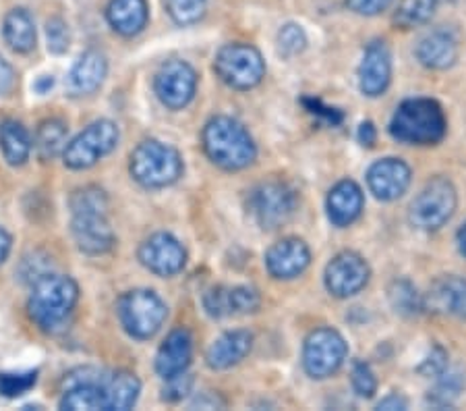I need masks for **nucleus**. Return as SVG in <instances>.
Masks as SVG:
<instances>
[{
	"label": "nucleus",
	"instance_id": "f704fd0d",
	"mask_svg": "<svg viewBox=\"0 0 466 411\" xmlns=\"http://www.w3.org/2000/svg\"><path fill=\"white\" fill-rule=\"evenodd\" d=\"M462 388H464V383H462L461 374L443 372L440 383L435 385L433 391H430V401L438 407H450L458 395H461Z\"/></svg>",
	"mask_w": 466,
	"mask_h": 411
},
{
	"label": "nucleus",
	"instance_id": "6e6552de",
	"mask_svg": "<svg viewBox=\"0 0 466 411\" xmlns=\"http://www.w3.org/2000/svg\"><path fill=\"white\" fill-rule=\"evenodd\" d=\"M214 69L224 84L235 89H251L266 75V63L249 44H228L218 52Z\"/></svg>",
	"mask_w": 466,
	"mask_h": 411
},
{
	"label": "nucleus",
	"instance_id": "79ce46f5",
	"mask_svg": "<svg viewBox=\"0 0 466 411\" xmlns=\"http://www.w3.org/2000/svg\"><path fill=\"white\" fill-rule=\"evenodd\" d=\"M392 0H347L349 9L359 15H367V17H373V15H380L386 11Z\"/></svg>",
	"mask_w": 466,
	"mask_h": 411
},
{
	"label": "nucleus",
	"instance_id": "a18cd8bd",
	"mask_svg": "<svg viewBox=\"0 0 466 411\" xmlns=\"http://www.w3.org/2000/svg\"><path fill=\"white\" fill-rule=\"evenodd\" d=\"M220 406H224V403L216 397V395H209V393H204V395H199L198 399L193 401V406L191 407H199V409H216V407H220Z\"/></svg>",
	"mask_w": 466,
	"mask_h": 411
},
{
	"label": "nucleus",
	"instance_id": "423d86ee",
	"mask_svg": "<svg viewBox=\"0 0 466 411\" xmlns=\"http://www.w3.org/2000/svg\"><path fill=\"white\" fill-rule=\"evenodd\" d=\"M456 187L446 177H435L412 200L409 219L420 231H435L446 224L456 212Z\"/></svg>",
	"mask_w": 466,
	"mask_h": 411
},
{
	"label": "nucleus",
	"instance_id": "6ab92c4d",
	"mask_svg": "<svg viewBox=\"0 0 466 411\" xmlns=\"http://www.w3.org/2000/svg\"><path fill=\"white\" fill-rule=\"evenodd\" d=\"M423 308L441 316L466 318V279L441 276L423 297Z\"/></svg>",
	"mask_w": 466,
	"mask_h": 411
},
{
	"label": "nucleus",
	"instance_id": "412c9836",
	"mask_svg": "<svg viewBox=\"0 0 466 411\" xmlns=\"http://www.w3.org/2000/svg\"><path fill=\"white\" fill-rule=\"evenodd\" d=\"M193 357V339L187 328L172 331L156 355V372L162 378H172L187 372Z\"/></svg>",
	"mask_w": 466,
	"mask_h": 411
},
{
	"label": "nucleus",
	"instance_id": "ddd939ff",
	"mask_svg": "<svg viewBox=\"0 0 466 411\" xmlns=\"http://www.w3.org/2000/svg\"><path fill=\"white\" fill-rule=\"evenodd\" d=\"M370 266L355 252H342L326 268V287L336 297H352L370 283Z\"/></svg>",
	"mask_w": 466,
	"mask_h": 411
},
{
	"label": "nucleus",
	"instance_id": "f03ea898",
	"mask_svg": "<svg viewBox=\"0 0 466 411\" xmlns=\"http://www.w3.org/2000/svg\"><path fill=\"white\" fill-rule=\"evenodd\" d=\"M204 149L209 160L227 170L249 167L258 156V148L249 131L228 117H216L206 125Z\"/></svg>",
	"mask_w": 466,
	"mask_h": 411
},
{
	"label": "nucleus",
	"instance_id": "c85d7f7f",
	"mask_svg": "<svg viewBox=\"0 0 466 411\" xmlns=\"http://www.w3.org/2000/svg\"><path fill=\"white\" fill-rule=\"evenodd\" d=\"M108 383V380H106ZM104 385L84 383L65 388L63 399H60V409L71 411H106V393H104Z\"/></svg>",
	"mask_w": 466,
	"mask_h": 411
},
{
	"label": "nucleus",
	"instance_id": "c03bdc74",
	"mask_svg": "<svg viewBox=\"0 0 466 411\" xmlns=\"http://www.w3.org/2000/svg\"><path fill=\"white\" fill-rule=\"evenodd\" d=\"M13 84H15L13 67L5 61L3 57H0V96L9 94Z\"/></svg>",
	"mask_w": 466,
	"mask_h": 411
},
{
	"label": "nucleus",
	"instance_id": "9b49d317",
	"mask_svg": "<svg viewBox=\"0 0 466 411\" xmlns=\"http://www.w3.org/2000/svg\"><path fill=\"white\" fill-rule=\"evenodd\" d=\"M198 87V73L185 61H168L156 73L154 89L164 107L172 110L185 108L193 100Z\"/></svg>",
	"mask_w": 466,
	"mask_h": 411
},
{
	"label": "nucleus",
	"instance_id": "4c0bfd02",
	"mask_svg": "<svg viewBox=\"0 0 466 411\" xmlns=\"http://www.w3.org/2000/svg\"><path fill=\"white\" fill-rule=\"evenodd\" d=\"M352 388L363 399L373 397V393L378 391V380H375V374L370 368V364L357 362L352 365Z\"/></svg>",
	"mask_w": 466,
	"mask_h": 411
},
{
	"label": "nucleus",
	"instance_id": "7c9ffc66",
	"mask_svg": "<svg viewBox=\"0 0 466 411\" xmlns=\"http://www.w3.org/2000/svg\"><path fill=\"white\" fill-rule=\"evenodd\" d=\"M438 9V0H402L394 15L396 26L404 29L427 24Z\"/></svg>",
	"mask_w": 466,
	"mask_h": 411
},
{
	"label": "nucleus",
	"instance_id": "a878e982",
	"mask_svg": "<svg viewBox=\"0 0 466 411\" xmlns=\"http://www.w3.org/2000/svg\"><path fill=\"white\" fill-rule=\"evenodd\" d=\"M32 136L19 121H5L0 125V149H3L5 160L11 167H21L32 154Z\"/></svg>",
	"mask_w": 466,
	"mask_h": 411
},
{
	"label": "nucleus",
	"instance_id": "a211bd4d",
	"mask_svg": "<svg viewBox=\"0 0 466 411\" xmlns=\"http://www.w3.org/2000/svg\"><path fill=\"white\" fill-rule=\"evenodd\" d=\"M311 262V252L305 241L289 237L272 245L266 256L268 271L276 279H295L303 274Z\"/></svg>",
	"mask_w": 466,
	"mask_h": 411
},
{
	"label": "nucleus",
	"instance_id": "2eb2a0df",
	"mask_svg": "<svg viewBox=\"0 0 466 411\" xmlns=\"http://www.w3.org/2000/svg\"><path fill=\"white\" fill-rule=\"evenodd\" d=\"M261 297L258 291L247 285L212 287L204 295V308L212 318L243 316L259 308Z\"/></svg>",
	"mask_w": 466,
	"mask_h": 411
},
{
	"label": "nucleus",
	"instance_id": "f3484780",
	"mask_svg": "<svg viewBox=\"0 0 466 411\" xmlns=\"http://www.w3.org/2000/svg\"><path fill=\"white\" fill-rule=\"evenodd\" d=\"M367 185L381 201H392L402 196L410 185V169L400 159H383L367 170Z\"/></svg>",
	"mask_w": 466,
	"mask_h": 411
},
{
	"label": "nucleus",
	"instance_id": "aec40b11",
	"mask_svg": "<svg viewBox=\"0 0 466 411\" xmlns=\"http://www.w3.org/2000/svg\"><path fill=\"white\" fill-rule=\"evenodd\" d=\"M108 73V63L106 57L97 50H87L81 55L77 63L73 65L65 79V87L69 96H89L94 94L97 87L104 84Z\"/></svg>",
	"mask_w": 466,
	"mask_h": 411
},
{
	"label": "nucleus",
	"instance_id": "49530a36",
	"mask_svg": "<svg viewBox=\"0 0 466 411\" xmlns=\"http://www.w3.org/2000/svg\"><path fill=\"white\" fill-rule=\"evenodd\" d=\"M375 136H378V133H375V127H373V123H363L359 127V141L363 146H373L375 144Z\"/></svg>",
	"mask_w": 466,
	"mask_h": 411
},
{
	"label": "nucleus",
	"instance_id": "c9c22d12",
	"mask_svg": "<svg viewBox=\"0 0 466 411\" xmlns=\"http://www.w3.org/2000/svg\"><path fill=\"white\" fill-rule=\"evenodd\" d=\"M87 211H102L108 212V198L100 187H84L71 196V212H87Z\"/></svg>",
	"mask_w": 466,
	"mask_h": 411
},
{
	"label": "nucleus",
	"instance_id": "1a4fd4ad",
	"mask_svg": "<svg viewBox=\"0 0 466 411\" xmlns=\"http://www.w3.org/2000/svg\"><path fill=\"white\" fill-rule=\"evenodd\" d=\"M347 343L334 328H318L305 341L303 365L311 378H328L347 360Z\"/></svg>",
	"mask_w": 466,
	"mask_h": 411
},
{
	"label": "nucleus",
	"instance_id": "2f4dec72",
	"mask_svg": "<svg viewBox=\"0 0 466 411\" xmlns=\"http://www.w3.org/2000/svg\"><path fill=\"white\" fill-rule=\"evenodd\" d=\"M390 303L402 316H417L423 310V297L410 285L409 281H394L390 287Z\"/></svg>",
	"mask_w": 466,
	"mask_h": 411
},
{
	"label": "nucleus",
	"instance_id": "0eeeda50",
	"mask_svg": "<svg viewBox=\"0 0 466 411\" xmlns=\"http://www.w3.org/2000/svg\"><path fill=\"white\" fill-rule=\"evenodd\" d=\"M118 127L108 121V118H100L92 125H87L77 138L66 144L63 152V160L73 170H84L94 167V164L110 154L118 144Z\"/></svg>",
	"mask_w": 466,
	"mask_h": 411
},
{
	"label": "nucleus",
	"instance_id": "ea45409f",
	"mask_svg": "<svg viewBox=\"0 0 466 411\" xmlns=\"http://www.w3.org/2000/svg\"><path fill=\"white\" fill-rule=\"evenodd\" d=\"M191 386H193V376L189 374H177V376L167 378V386H164L162 391V399L168 401V403H177V401H183L187 395L191 393Z\"/></svg>",
	"mask_w": 466,
	"mask_h": 411
},
{
	"label": "nucleus",
	"instance_id": "dca6fc26",
	"mask_svg": "<svg viewBox=\"0 0 466 411\" xmlns=\"http://www.w3.org/2000/svg\"><path fill=\"white\" fill-rule=\"evenodd\" d=\"M392 79V57L383 42H371L367 46L359 67V87L370 98H378L386 92Z\"/></svg>",
	"mask_w": 466,
	"mask_h": 411
},
{
	"label": "nucleus",
	"instance_id": "f257e3e1",
	"mask_svg": "<svg viewBox=\"0 0 466 411\" xmlns=\"http://www.w3.org/2000/svg\"><path fill=\"white\" fill-rule=\"evenodd\" d=\"M77 299L79 287L71 276L50 272L34 283L27 313L44 333L65 331Z\"/></svg>",
	"mask_w": 466,
	"mask_h": 411
},
{
	"label": "nucleus",
	"instance_id": "f8f14e48",
	"mask_svg": "<svg viewBox=\"0 0 466 411\" xmlns=\"http://www.w3.org/2000/svg\"><path fill=\"white\" fill-rule=\"evenodd\" d=\"M71 235L75 245L87 256H102L115 245V231L108 222V212L102 211L73 212Z\"/></svg>",
	"mask_w": 466,
	"mask_h": 411
},
{
	"label": "nucleus",
	"instance_id": "5701e85b",
	"mask_svg": "<svg viewBox=\"0 0 466 411\" xmlns=\"http://www.w3.org/2000/svg\"><path fill=\"white\" fill-rule=\"evenodd\" d=\"M417 58L420 65L430 67V69H448L458 58L456 37L446 29H435L419 42Z\"/></svg>",
	"mask_w": 466,
	"mask_h": 411
},
{
	"label": "nucleus",
	"instance_id": "37998d69",
	"mask_svg": "<svg viewBox=\"0 0 466 411\" xmlns=\"http://www.w3.org/2000/svg\"><path fill=\"white\" fill-rule=\"evenodd\" d=\"M305 104H307V108H309L311 112H318V115L326 117L328 121L332 123V125H336V123H340V121H342V115H340V112H338L336 108L321 107V102H319V100H311V98H307V100H305Z\"/></svg>",
	"mask_w": 466,
	"mask_h": 411
},
{
	"label": "nucleus",
	"instance_id": "7ed1b4c3",
	"mask_svg": "<svg viewBox=\"0 0 466 411\" xmlns=\"http://www.w3.org/2000/svg\"><path fill=\"white\" fill-rule=\"evenodd\" d=\"M446 115L438 102L415 98L398 107L390 123V133L404 144L431 146L446 136Z\"/></svg>",
	"mask_w": 466,
	"mask_h": 411
},
{
	"label": "nucleus",
	"instance_id": "9d476101",
	"mask_svg": "<svg viewBox=\"0 0 466 411\" xmlns=\"http://www.w3.org/2000/svg\"><path fill=\"white\" fill-rule=\"evenodd\" d=\"M297 208V196L287 183L269 181L255 187L249 196V212L263 229L282 227Z\"/></svg>",
	"mask_w": 466,
	"mask_h": 411
},
{
	"label": "nucleus",
	"instance_id": "4be33fe9",
	"mask_svg": "<svg viewBox=\"0 0 466 411\" xmlns=\"http://www.w3.org/2000/svg\"><path fill=\"white\" fill-rule=\"evenodd\" d=\"M253 347V334L249 331H228L212 343L208 349L206 362L212 370H228L243 362Z\"/></svg>",
	"mask_w": 466,
	"mask_h": 411
},
{
	"label": "nucleus",
	"instance_id": "c756f323",
	"mask_svg": "<svg viewBox=\"0 0 466 411\" xmlns=\"http://www.w3.org/2000/svg\"><path fill=\"white\" fill-rule=\"evenodd\" d=\"M69 141H66V125L58 118H48L44 121L35 131V141L34 148L40 160L48 162L52 159H56L58 154L65 152V148Z\"/></svg>",
	"mask_w": 466,
	"mask_h": 411
},
{
	"label": "nucleus",
	"instance_id": "4468645a",
	"mask_svg": "<svg viewBox=\"0 0 466 411\" xmlns=\"http://www.w3.org/2000/svg\"><path fill=\"white\" fill-rule=\"evenodd\" d=\"M139 260L149 272L157 276H172L185 268L187 252L178 239L168 233H156L146 239L139 248Z\"/></svg>",
	"mask_w": 466,
	"mask_h": 411
},
{
	"label": "nucleus",
	"instance_id": "473e14b6",
	"mask_svg": "<svg viewBox=\"0 0 466 411\" xmlns=\"http://www.w3.org/2000/svg\"><path fill=\"white\" fill-rule=\"evenodd\" d=\"M206 0H167V11L178 26H193L206 15Z\"/></svg>",
	"mask_w": 466,
	"mask_h": 411
},
{
	"label": "nucleus",
	"instance_id": "72a5a7b5",
	"mask_svg": "<svg viewBox=\"0 0 466 411\" xmlns=\"http://www.w3.org/2000/svg\"><path fill=\"white\" fill-rule=\"evenodd\" d=\"M37 372H3L0 374V395L6 399H15L32 391L35 386Z\"/></svg>",
	"mask_w": 466,
	"mask_h": 411
},
{
	"label": "nucleus",
	"instance_id": "20e7f679",
	"mask_svg": "<svg viewBox=\"0 0 466 411\" xmlns=\"http://www.w3.org/2000/svg\"><path fill=\"white\" fill-rule=\"evenodd\" d=\"M129 169L139 185L160 190L178 181L183 175V159L172 146L157 139H146L133 149Z\"/></svg>",
	"mask_w": 466,
	"mask_h": 411
},
{
	"label": "nucleus",
	"instance_id": "de8ad7c7",
	"mask_svg": "<svg viewBox=\"0 0 466 411\" xmlns=\"http://www.w3.org/2000/svg\"><path fill=\"white\" fill-rule=\"evenodd\" d=\"M409 403L404 397H400V395H390V397H386L383 401H380L378 409H407Z\"/></svg>",
	"mask_w": 466,
	"mask_h": 411
},
{
	"label": "nucleus",
	"instance_id": "bb28decb",
	"mask_svg": "<svg viewBox=\"0 0 466 411\" xmlns=\"http://www.w3.org/2000/svg\"><path fill=\"white\" fill-rule=\"evenodd\" d=\"M104 393H106V411H127L137 403L141 383L131 372H116L108 376Z\"/></svg>",
	"mask_w": 466,
	"mask_h": 411
},
{
	"label": "nucleus",
	"instance_id": "393cba45",
	"mask_svg": "<svg viewBox=\"0 0 466 411\" xmlns=\"http://www.w3.org/2000/svg\"><path fill=\"white\" fill-rule=\"evenodd\" d=\"M106 19L115 32L131 37L147 24V3L146 0H110Z\"/></svg>",
	"mask_w": 466,
	"mask_h": 411
},
{
	"label": "nucleus",
	"instance_id": "cd10ccee",
	"mask_svg": "<svg viewBox=\"0 0 466 411\" xmlns=\"http://www.w3.org/2000/svg\"><path fill=\"white\" fill-rule=\"evenodd\" d=\"M3 36L15 52H29L35 46V26L32 15L25 9H13L5 17Z\"/></svg>",
	"mask_w": 466,
	"mask_h": 411
},
{
	"label": "nucleus",
	"instance_id": "e433bc0d",
	"mask_svg": "<svg viewBox=\"0 0 466 411\" xmlns=\"http://www.w3.org/2000/svg\"><path fill=\"white\" fill-rule=\"evenodd\" d=\"M307 46V36L305 29L297 24H287L280 32H278V48L282 55L295 57L299 52H303Z\"/></svg>",
	"mask_w": 466,
	"mask_h": 411
},
{
	"label": "nucleus",
	"instance_id": "58836bf2",
	"mask_svg": "<svg viewBox=\"0 0 466 411\" xmlns=\"http://www.w3.org/2000/svg\"><path fill=\"white\" fill-rule=\"evenodd\" d=\"M46 37H48V50L55 52V55H63L69 48L71 36H69V26L65 24L60 17L50 19L46 24Z\"/></svg>",
	"mask_w": 466,
	"mask_h": 411
},
{
	"label": "nucleus",
	"instance_id": "09e8293b",
	"mask_svg": "<svg viewBox=\"0 0 466 411\" xmlns=\"http://www.w3.org/2000/svg\"><path fill=\"white\" fill-rule=\"evenodd\" d=\"M11 245H13L11 235L6 233V231H5L3 227H0V264H5V260L9 258Z\"/></svg>",
	"mask_w": 466,
	"mask_h": 411
},
{
	"label": "nucleus",
	"instance_id": "b1692460",
	"mask_svg": "<svg viewBox=\"0 0 466 411\" xmlns=\"http://www.w3.org/2000/svg\"><path fill=\"white\" fill-rule=\"evenodd\" d=\"M363 211V191L355 181H340L328 196V216L336 227H349Z\"/></svg>",
	"mask_w": 466,
	"mask_h": 411
},
{
	"label": "nucleus",
	"instance_id": "8fccbe9b",
	"mask_svg": "<svg viewBox=\"0 0 466 411\" xmlns=\"http://www.w3.org/2000/svg\"><path fill=\"white\" fill-rule=\"evenodd\" d=\"M458 248H461V253L466 258V224L458 231Z\"/></svg>",
	"mask_w": 466,
	"mask_h": 411
},
{
	"label": "nucleus",
	"instance_id": "a19ab883",
	"mask_svg": "<svg viewBox=\"0 0 466 411\" xmlns=\"http://www.w3.org/2000/svg\"><path fill=\"white\" fill-rule=\"evenodd\" d=\"M446 370H448V354L446 349L440 345H435L431 349V354L427 355L417 368V372L423 374V376H441Z\"/></svg>",
	"mask_w": 466,
	"mask_h": 411
},
{
	"label": "nucleus",
	"instance_id": "39448f33",
	"mask_svg": "<svg viewBox=\"0 0 466 411\" xmlns=\"http://www.w3.org/2000/svg\"><path fill=\"white\" fill-rule=\"evenodd\" d=\"M118 320L133 339L146 341L160 331L167 320V303L149 289H135L118 299Z\"/></svg>",
	"mask_w": 466,
	"mask_h": 411
},
{
	"label": "nucleus",
	"instance_id": "3c124183",
	"mask_svg": "<svg viewBox=\"0 0 466 411\" xmlns=\"http://www.w3.org/2000/svg\"><path fill=\"white\" fill-rule=\"evenodd\" d=\"M438 3H440V0H438ZM450 3H452V0H450Z\"/></svg>",
	"mask_w": 466,
	"mask_h": 411
}]
</instances>
